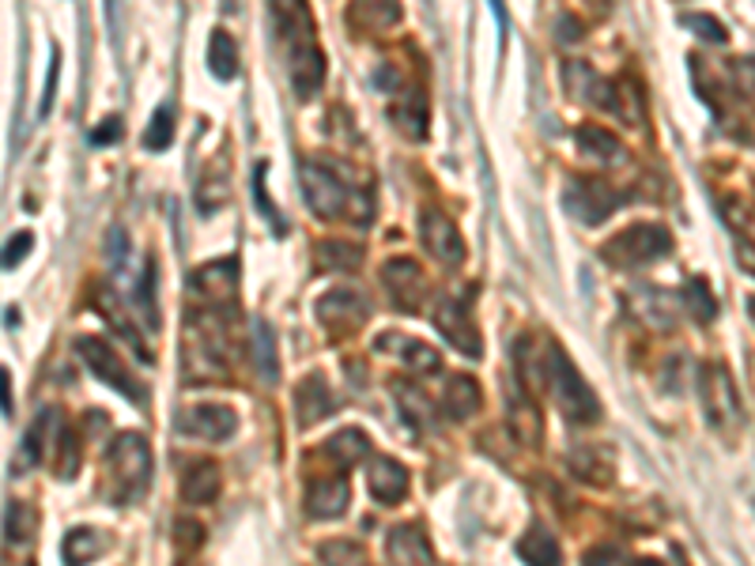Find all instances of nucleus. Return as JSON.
I'll return each mask as SVG.
<instances>
[{
    "label": "nucleus",
    "mask_w": 755,
    "mask_h": 566,
    "mask_svg": "<svg viewBox=\"0 0 755 566\" xmlns=\"http://www.w3.org/2000/svg\"><path fill=\"white\" fill-rule=\"evenodd\" d=\"M514 359H518L525 386L548 389L570 427H589L601 419L597 392L589 389V381L578 374L570 355L556 340H548V336H521L518 348H514Z\"/></svg>",
    "instance_id": "f257e3e1"
},
{
    "label": "nucleus",
    "mask_w": 755,
    "mask_h": 566,
    "mask_svg": "<svg viewBox=\"0 0 755 566\" xmlns=\"http://www.w3.org/2000/svg\"><path fill=\"white\" fill-rule=\"evenodd\" d=\"M299 186L307 208L321 219H355L359 227L371 223L374 200L371 186H355L352 170L325 155H310L299 167Z\"/></svg>",
    "instance_id": "f03ea898"
},
{
    "label": "nucleus",
    "mask_w": 755,
    "mask_h": 566,
    "mask_svg": "<svg viewBox=\"0 0 755 566\" xmlns=\"http://www.w3.org/2000/svg\"><path fill=\"white\" fill-rule=\"evenodd\" d=\"M272 23L280 31L283 61H288V80L294 95L302 103H310L321 91V80H325V57H321L314 39V15H310L307 4H276Z\"/></svg>",
    "instance_id": "7ed1b4c3"
},
{
    "label": "nucleus",
    "mask_w": 755,
    "mask_h": 566,
    "mask_svg": "<svg viewBox=\"0 0 755 566\" xmlns=\"http://www.w3.org/2000/svg\"><path fill=\"white\" fill-rule=\"evenodd\" d=\"M103 483L106 495L117 506H128V502H141L152 488V450H147L144 434H117L110 442L106 458H103Z\"/></svg>",
    "instance_id": "20e7f679"
},
{
    "label": "nucleus",
    "mask_w": 755,
    "mask_h": 566,
    "mask_svg": "<svg viewBox=\"0 0 755 566\" xmlns=\"http://www.w3.org/2000/svg\"><path fill=\"white\" fill-rule=\"evenodd\" d=\"M563 76H567V87H570V95H575V98H586V103L609 109V114L623 117L628 125L642 122V95H634V91H631V95H623V87L616 84V80L597 76L593 69L582 65V61H567Z\"/></svg>",
    "instance_id": "39448f33"
},
{
    "label": "nucleus",
    "mask_w": 755,
    "mask_h": 566,
    "mask_svg": "<svg viewBox=\"0 0 755 566\" xmlns=\"http://www.w3.org/2000/svg\"><path fill=\"white\" fill-rule=\"evenodd\" d=\"M669 250H672V234L661 223H631L628 231L609 239V245L601 253L612 269H642V264L669 258Z\"/></svg>",
    "instance_id": "423d86ee"
},
{
    "label": "nucleus",
    "mask_w": 755,
    "mask_h": 566,
    "mask_svg": "<svg viewBox=\"0 0 755 566\" xmlns=\"http://www.w3.org/2000/svg\"><path fill=\"white\" fill-rule=\"evenodd\" d=\"M699 392H703L706 423H711L714 431L730 434V431H736V427L744 423L741 392H736L730 370H725L722 363H706V367L699 370Z\"/></svg>",
    "instance_id": "0eeeda50"
},
{
    "label": "nucleus",
    "mask_w": 755,
    "mask_h": 566,
    "mask_svg": "<svg viewBox=\"0 0 755 566\" xmlns=\"http://www.w3.org/2000/svg\"><path fill=\"white\" fill-rule=\"evenodd\" d=\"M76 355L84 359V367L95 374L99 381H106L110 389H117L125 400H133V405H147V389L133 378V374H128V367L117 359V352L110 348L103 336H80Z\"/></svg>",
    "instance_id": "6e6552de"
},
{
    "label": "nucleus",
    "mask_w": 755,
    "mask_h": 566,
    "mask_svg": "<svg viewBox=\"0 0 755 566\" xmlns=\"http://www.w3.org/2000/svg\"><path fill=\"white\" fill-rule=\"evenodd\" d=\"M314 317H318V325L333 336V340H340V336H352L366 325V317H371V303H366V298L352 287H333L314 303Z\"/></svg>",
    "instance_id": "1a4fd4ad"
},
{
    "label": "nucleus",
    "mask_w": 755,
    "mask_h": 566,
    "mask_svg": "<svg viewBox=\"0 0 755 566\" xmlns=\"http://www.w3.org/2000/svg\"><path fill=\"white\" fill-rule=\"evenodd\" d=\"M435 328L442 336H446L449 344H454L462 355H473V359H480L484 355V340H480V328H476L473 314H468V303L465 298H449L442 295L435 303Z\"/></svg>",
    "instance_id": "9d476101"
},
{
    "label": "nucleus",
    "mask_w": 755,
    "mask_h": 566,
    "mask_svg": "<svg viewBox=\"0 0 755 566\" xmlns=\"http://www.w3.org/2000/svg\"><path fill=\"white\" fill-rule=\"evenodd\" d=\"M382 283L385 291H390L393 306L401 310V314H416L423 306V298H427V276H423V269L412 258H393L382 264Z\"/></svg>",
    "instance_id": "9b49d317"
},
{
    "label": "nucleus",
    "mask_w": 755,
    "mask_h": 566,
    "mask_svg": "<svg viewBox=\"0 0 755 566\" xmlns=\"http://www.w3.org/2000/svg\"><path fill=\"white\" fill-rule=\"evenodd\" d=\"M620 205H623V193H616V189L604 186V181H570L563 193V208L578 219V223H601V219H609Z\"/></svg>",
    "instance_id": "f8f14e48"
},
{
    "label": "nucleus",
    "mask_w": 755,
    "mask_h": 566,
    "mask_svg": "<svg viewBox=\"0 0 755 566\" xmlns=\"http://www.w3.org/2000/svg\"><path fill=\"white\" fill-rule=\"evenodd\" d=\"M182 434L205 438V442H227L238 427V416L227 405H197L178 416Z\"/></svg>",
    "instance_id": "ddd939ff"
},
{
    "label": "nucleus",
    "mask_w": 755,
    "mask_h": 566,
    "mask_svg": "<svg viewBox=\"0 0 755 566\" xmlns=\"http://www.w3.org/2000/svg\"><path fill=\"white\" fill-rule=\"evenodd\" d=\"M420 234H423V245L431 250V258H438V264H449V269H454V264L465 261V242H462V234H457V227L449 216L423 212Z\"/></svg>",
    "instance_id": "4468645a"
},
{
    "label": "nucleus",
    "mask_w": 755,
    "mask_h": 566,
    "mask_svg": "<svg viewBox=\"0 0 755 566\" xmlns=\"http://www.w3.org/2000/svg\"><path fill=\"white\" fill-rule=\"evenodd\" d=\"M61 419L58 408H42L39 416H34V423L27 427L20 450H15V461H12V476H27L31 469H39L45 450H50V434L61 431V427H53Z\"/></svg>",
    "instance_id": "2eb2a0df"
},
{
    "label": "nucleus",
    "mask_w": 755,
    "mask_h": 566,
    "mask_svg": "<svg viewBox=\"0 0 755 566\" xmlns=\"http://www.w3.org/2000/svg\"><path fill=\"white\" fill-rule=\"evenodd\" d=\"M390 563L393 566H435V552H431V541L423 533V525H397L390 533Z\"/></svg>",
    "instance_id": "dca6fc26"
},
{
    "label": "nucleus",
    "mask_w": 755,
    "mask_h": 566,
    "mask_svg": "<svg viewBox=\"0 0 755 566\" xmlns=\"http://www.w3.org/2000/svg\"><path fill=\"white\" fill-rule=\"evenodd\" d=\"M337 408L333 392H329V381L321 374H307L294 389V416H299V427H310L318 419H325Z\"/></svg>",
    "instance_id": "f3484780"
},
{
    "label": "nucleus",
    "mask_w": 755,
    "mask_h": 566,
    "mask_svg": "<svg viewBox=\"0 0 755 566\" xmlns=\"http://www.w3.org/2000/svg\"><path fill=\"white\" fill-rule=\"evenodd\" d=\"M371 495L382 502V506H397L408 495V469L393 458H377L371 461Z\"/></svg>",
    "instance_id": "a211bd4d"
},
{
    "label": "nucleus",
    "mask_w": 755,
    "mask_h": 566,
    "mask_svg": "<svg viewBox=\"0 0 755 566\" xmlns=\"http://www.w3.org/2000/svg\"><path fill=\"white\" fill-rule=\"evenodd\" d=\"M374 352L401 355V359L408 363L412 374H435L442 367L435 348H427V344H420V340H408V336H401V333H382L374 340Z\"/></svg>",
    "instance_id": "6ab92c4d"
},
{
    "label": "nucleus",
    "mask_w": 755,
    "mask_h": 566,
    "mask_svg": "<svg viewBox=\"0 0 755 566\" xmlns=\"http://www.w3.org/2000/svg\"><path fill=\"white\" fill-rule=\"evenodd\" d=\"M348 502H352L348 480H321L307 491V514L318 517V522H333L348 510Z\"/></svg>",
    "instance_id": "aec40b11"
},
{
    "label": "nucleus",
    "mask_w": 755,
    "mask_h": 566,
    "mask_svg": "<svg viewBox=\"0 0 755 566\" xmlns=\"http://www.w3.org/2000/svg\"><path fill=\"white\" fill-rule=\"evenodd\" d=\"M219 488H224V480H219V469L211 461H193V464H186V472H182V499H186L189 506H208V502H216Z\"/></svg>",
    "instance_id": "412c9836"
},
{
    "label": "nucleus",
    "mask_w": 755,
    "mask_h": 566,
    "mask_svg": "<svg viewBox=\"0 0 755 566\" xmlns=\"http://www.w3.org/2000/svg\"><path fill=\"white\" fill-rule=\"evenodd\" d=\"M480 405H484L480 386H476L468 374H454V378H446V389H442V408H446L449 419H457V423H462V419L480 412Z\"/></svg>",
    "instance_id": "4be33fe9"
},
{
    "label": "nucleus",
    "mask_w": 755,
    "mask_h": 566,
    "mask_svg": "<svg viewBox=\"0 0 755 566\" xmlns=\"http://www.w3.org/2000/svg\"><path fill=\"white\" fill-rule=\"evenodd\" d=\"M575 144H578V151H582L586 159L604 163V167H616V163H623V159H628V151H623V144L616 140L612 133L597 129V125H582V129L575 133Z\"/></svg>",
    "instance_id": "5701e85b"
},
{
    "label": "nucleus",
    "mask_w": 755,
    "mask_h": 566,
    "mask_svg": "<svg viewBox=\"0 0 755 566\" xmlns=\"http://www.w3.org/2000/svg\"><path fill=\"white\" fill-rule=\"evenodd\" d=\"M250 359H254V370L261 374L265 381H276L280 378V355H276V336L265 317H254L250 325Z\"/></svg>",
    "instance_id": "b1692460"
},
{
    "label": "nucleus",
    "mask_w": 755,
    "mask_h": 566,
    "mask_svg": "<svg viewBox=\"0 0 755 566\" xmlns=\"http://www.w3.org/2000/svg\"><path fill=\"white\" fill-rule=\"evenodd\" d=\"M321 453H325L333 464H340V469H352V464H359L363 458H371V438L359 431V427H348V431L329 438V442L321 446Z\"/></svg>",
    "instance_id": "393cba45"
},
{
    "label": "nucleus",
    "mask_w": 755,
    "mask_h": 566,
    "mask_svg": "<svg viewBox=\"0 0 755 566\" xmlns=\"http://www.w3.org/2000/svg\"><path fill=\"white\" fill-rule=\"evenodd\" d=\"M506 408H510V427H514V434H518V442L521 446H540L545 431H540V412L529 400V392L514 389L510 400H506Z\"/></svg>",
    "instance_id": "a878e982"
},
{
    "label": "nucleus",
    "mask_w": 755,
    "mask_h": 566,
    "mask_svg": "<svg viewBox=\"0 0 755 566\" xmlns=\"http://www.w3.org/2000/svg\"><path fill=\"white\" fill-rule=\"evenodd\" d=\"M106 533H99V528H87V525H80V528H72L69 536H64V563L69 566H87V563H95L99 555L106 552Z\"/></svg>",
    "instance_id": "bb28decb"
},
{
    "label": "nucleus",
    "mask_w": 755,
    "mask_h": 566,
    "mask_svg": "<svg viewBox=\"0 0 755 566\" xmlns=\"http://www.w3.org/2000/svg\"><path fill=\"white\" fill-rule=\"evenodd\" d=\"M518 555L525 566H559V544L545 525H532L529 533L521 536Z\"/></svg>",
    "instance_id": "cd10ccee"
},
{
    "label": "nucleus",
    "mask_w": 755,
    "mask_h": 566,
    "mask_svg": "<svg viewBox=\"0 0 755 566\" xmlns=\"http://www.w3.org/2000/svg\"><path fill=\"white\" fill-rule=\"evenodd\" d=\"M208 69L216 80H235L238 76V45L227 31H211L208 42Z\"/></svg>",
    "instance_id": "c85d7f7f"
},
{
    "label": "nucleus",
    "mask_w": 755,
    "mask_h": 566,
    "mask_svg": "<svg viewBox=\"0 0 755 566\" xmlns=\"http://www.w3.org/2000/svg\"><path fill=\"white\" fill-rule=\"evenodd\" d=\"M359 264H363V245H355V242H321L318 245V269L355 272Z\"/></svg>",
    "instance_id": "c756f323"
},
{
    "label": "nucleus",
    "mask_w": 755,
    "mask_h": 566,
    "mask_svg": "<svg viewBox=\"0 0 755 566\" xmlns=\"http://www.w3.org/2000/svg\"><path fill=\"white\" fill-rule=\"evenodd\" d=\"M393 392H397V405H401V416L408 427H431L435 423V408H431V400L423 397L420 389L404 386V381H393Z\"/></svg>",
    "instance_id": "7c9ffc66"
},
{
    "label": "nucleus",
    "mask_w": 755,
    "mask_h": 566,
    "mask_svg": "<svg viewBox=\"0 0 755 566\" xmlns=\"http://www.w3.org/2000/svg\"><path fill=\"white\" fill-rule=\"evenodd\" d=\"M170 140H174V106H170V103H163V106L152 114L147 129H144V148L163 151V148H170Z\"/></svg>",
    "instance_id": "2f4dec72"
},
{
    "label": "nucleus",
    "mask_w": 755,
    "mask_h": 566,
    "mask_svg": "<svg viewBox=\"0 0 755 566\" xmlns=\"http://www.w3.org/2000/svg\"><path fill=\"white\" fill-rule=\"evenodd\" d=\"M133 310H141L144 322L152 328H159V310H155V261L144 264V276L133 291Z\"/></svg>",
    "instance_id": "473e14b6"
},
{
    "label": "nucleus",
    "mask_w": 755,
    "mask_h": 566,
    "mask_svg": "<svg viewBox=\"0 0 755 566\" xmlns=\"http://www.w3.org/2000/svg\"><path fill=\"white\" fill-rule=\"evenodd\" d=\"M318 559L321 566H366V555L359 544H348V541H329L318 547Z\"/></svg>",
    "instance_id": "72a5a7b5"
},
{
    "label": "nucleus",
    "mask_w": 755,
    "mask_h": 566,
    "mask_svg": "<svg viewBox=\"0 0 755 566\" xmlns=\"http://www.w3.org/2000/svg\"><path fill=\"white\" fill-rule=\"evenodd\" d=\"M684 303L687 310L699 317V322H714V314H717V303H714V295H711V287H706V280H687L684 283Z\"/></svg>",
    "instance_id": "f704fd0d"
},
{
    "label": "nucleus",
    "mask_w": 755,
    "mask_h": 566,
    "mask_svg": "<svg viewBox=\"0 0 755 566\" xmlns=\"http://www.w3.org/2000/svg\"><path fill=\"white\" fill-rule=\"evenodd\" d=\"M265 175H269V163H261V167L254 170V200H257V208H261V216L269 219V227L276 234H288V223L280 219V212H276V205H272V197H269V186H265Z\"/></svg>",
    "instance_id": "c9c22d12"
},
{
    "label": "nucleus",
    "mask_w": 755,
    "mask_h": 566,
    "mask_svg": "<svg viewBox=\"0 0 755 566\" xmlns=\"http://www.w3.org/2000/svg\"><path fill=\"white\" fill-rule=\"evenodd\" d=\"M34 533V517L23 502H8V517H4V541L8 544H23Z\"/></svg>",
    "instance_id": "e433bc0d"
},
{
    "label": "nucleus",
    "mask_w": 755,
    "mask_h": 566,
    "mask_svg": "<svg viewBox=\"0 0 755 566\" xmlns=\"http://www.w3.org/2000/svg\"><path fill=\"white\" fill-rule=\"evenodd\" d=\"M76 472H80V442H76V431H72V427H64L61 442H58V476L72 480Z\"/></svg>",
    "instance_id": "4c0bfd02"
},
{
    "label": "nucleus",
    "mask_w": 755,
    "mask_h": 566,
    "mask_svg": "<svg viewBox=\"0 0 755 566\" xmlns=\"http://www.w3.org/2000/svg\"><path fill=\"white\" fill-rule=\"evenodd\" d=\"M352 20L359 27H390V23H397L401 20V8L397 4H382V8H374V4H355L352 8Z\"/></svg>",
    "instance_id": "58836bf2"
},
{
    "label": "nucleus",
    "mask_w": 755,
    "mask_h": 566,
    "mask_svg": "<svg viewBox=\"0 0 755 566\" xmlns=\"http://www.w3.org/2000/svg\"><path fill=\"white\" fill-rule=\"evenodd\" d=\"M730 80H733L736 95H744L755 106V57L730 61Z\"/></svg>",
    "instance_id": "ea45409f"
},
{
    "label": "nucleus",
    "mask_w": 755,
    "mask_h": 566,
    "mask_svg": "<svg viewBox=\"0 0 755 566\" xmlns=\"http://www.w3.org/2000/svg\"><path fill=\"white\" fill-rule=\"evenodd\" d=\"M684 27H692V31H699V39H706V42H714V45H725L730 42V34H725V27L717 23V20H711V15H684V20H680Z\"/></svg>",
    "instance_id": "a19ab883"
},
{
    "label": "nucleus",
    "mask_w": 755,
    "mask_h": 566,
    "mask_svg": "<svg viewBox=\"0 0 755 566\" xmlns=\"http://www.w3.org/2000/svg\"><path fill=\"white\" fill-rule=\"evenodd\" d=\"M31 242H34L31 231H20V234H12V239H8V250H4V269L8 272H12L15 264H20L27 253H31Z\"/></svg>",
    "instance_id": "79ce46f5"
},
{
    "label": "nucleus",
    "mask_w": 755,
    "mask_h": 566,
    "mask_svg": "<svg viewBox=\"0 0 755 566\" xmlns=\"http://www.w3.org/2000/svg\"><path fill=\"white\" fill-rule=\"evenodd\" d=\"M582 566H631V555H623L620 547H593L586 552Z\"/></svg>",
    "instance_id": "37998d69"
},
{
    "label": "nucleus",
    "mask_w": 755,
    "mask_h": 566,
    "mask_svg": "<svg viewBox=\"0 0 755 566\" xmlns=\"http://www.w3.org/2000/svg\"><path fill=\"white\" fill-rule=\"evenodd\" d=\"M174 541H178V547L193 552V547L205 541V528H200L197 522H178V525H174Z\"/></svg>",
    "instance_id": "c03bdc74"
},
{
    "label": "nucleus",
    "mask_w": 755,
    "mask_h": 566,
    "mask_svg": "<svg viewBox=\"0 0 755 566\" xmlns=\"http://www.w3.org/2000/svg\"><path fill=\"white\" fill-rule=\"evenodd\" d=\"M106 242H110V261H114V272H122L125 253H128V234H125V227H114Z\"/></svg>",
    "instance_id": "a18cd8bd"
},
{
    "label": "nucleus",
    "mask_w": 755,
    "mask_h": 566,
    "mask_svg": "<svg viewBox=\"0 0 755 566\" xmlns=\"http://www.w3.org/2000/svg\"><path fill=\"white\" fill-rule=\"evenodd\" d=\"M122 140V117H106L99 122V129L91 133V144H117Z\"/></svg>",
    "instance_id": "49530a36"
},
{
    "label": "nucleus",
    "mask_w": 755,
    "mask_h": 566,
    "mask_svg": "<svg viewBox=\"0 0 755 566\" xmlns=\"http://www.w3.org/2000/svg\"><path fill=\"white\" fill-rule=\"evenodd\" d=\"M556 39H563L567 45H570V42H578V39H582V23H578L575 15H559V23H556Z\"/></svg>",
    "instance_id": "de8ad7c7"
},
{
    "label": "nucleus",
    "mask_w": 755,
    "mask_h": 566,
    "mask_svg": "<svg viewBox=\"0 0 755 566\" xmlns=\"http://www.w3.org/2000/svg\"><path fill=\"white\" fill-rule=\"evenodd\" d=\"M53 87H58V53H53V65H50V84H45V95H42V106H39V114H42V117L50 114V106H53Z\"/></svg>",
    "instance_id": "09e8293b"
},
{
    "label": "nucleus",
    "mask_w": 755,
    "mask_h": 566,
    "mask_svg": "<svg viewBox=\"0 0 755 566\" xmlns=\"http://www.w3.org/2000/svg\"><path fill=\"white\" fill-rule=\"evenodd\" d=\"M0 386H4V419H12V374L0 370Z\"/></svg>",
    "instance_id": "8fccbe9b"
},
{
    "label": "nucleus",
    "mask_w": 755,
    "mask_h": 566,
    "mask_svg": "<svg viewBox=\"0 0 755 566\" xmlns=\"http://www.w3.org/2000/svg\"><path fill=\"white\" fill-rule=\"evenodd\" d=\"M741 261H744V264H748V269L755 272V258H752V253H748V250H741Z\"/></svg>",
    "instance_id": "3c124183"
},
{
    "label": "nucleus",
    "mask_w": 755,
    "mask_h": 566,
    "mask_svg": "<svg viewBox=\"0 0 755 566\" xmlns=\"http://www.w3.org/2000/svg\"><path fill=\"white\" fill-rule=\"evenodd\" d=\"M631 566H661L658 559H631Z\"/></svg>",
    "instance_id": "603ef678"
},
{
    "label": "nucleus",
    "mask_w": 755,
    "mask_h": 566,
    "mask_svg": "<svg viewBox=\"0 0 755 566\" xmlns=\"http://www.w3.org/2000/svg\"><path fill=\"white\" fill-rule=\"evenodd\" d=\"M752 317H755V298H752Z\"/></svg>",
    "instance_id": "864d4df0"
}]
</instances>
